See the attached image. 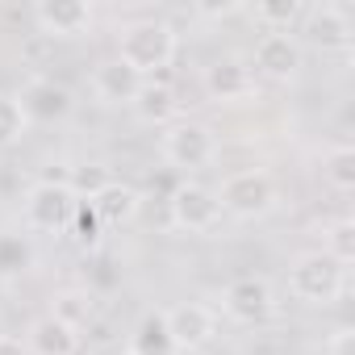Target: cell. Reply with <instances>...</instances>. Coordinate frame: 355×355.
Returning a JSON list of instances; mask_svg holds the SVG:
<instances>
[{
	"label": "cell",
	"mask_w": 355,
	"mask_h": 355,
	"mask_svg": "<svg viewBox=\"0 0 355 355\" xmlns=\"http://www.w3.org/2000/svg\"><path fill=\"white\" fill-rule=\"evenodd\" d=\"M175 51H180V34L171 30V21H163V17H138V21L121 26L113 59H121L134 76L155 80V71L171 67Z\"/></svg>",
	"instance_id": "1"
},
{
	"label": "cell",
	"mask_w": 355,
	"mask_h": 355,
	"mask_svg": "<svg viewBox=\"0 0 355 355\" xmlns=\"http://www.w3.org/2000/svg\"><path fill=\"white\" fill-rule=\"evenodd\" d=\"M214 197H218L222 214H230V218H239V222H259V218H268V214L280 205V189H276V180H272L263 167L230 171Z\"/></svg>",
	"instance_id": "2"
},
{
	"label": "cell",
	"mask_w": 355,
	"mask_h": 355,
	"mask_svg": "<svg viewBox=\"0 0 355 355\" xmlns=\"http://www.w3.org/2000/svg\"><path fill=\"white\" fill-rule=\"evenodd\" d=\"M347 288V268L322 251H305L288 263V293L305 305H334Z\"/></svg>",
	"instance_id": "3"
},
{
	"label": "cell",
	"mask_w": 355,
	"mask_h": 355,
	"mask_svg": "<svg viewBox=\"0 0 355 355\" xmlns=\"http://www.w3.org/2000/svg\"><path fill=\"white\" fill-rule=\"evenodd\" d=\"M159 146H163V159H167L171 167H180V171L209 167V163L218 159V150H222V146H218L214 125L193 121V117H175L171 125H163Z\"/></svg>",
	"instance_id": "4"
},
{
	"label": "cell",
	"mask_w": 355,
	"mask_h": 355,
	"mask_svg": "<svg viewBox=\"0 0 355 355\" xmlns=\"http://www.w3.org/2000/svg\"><path fill=\"white\" fill-rule=\"evenodd\" d=\"M222 313L239 326H263L276 313V288L263 276H239L222 293Z\"/></svg>",
	"instance_id": "5"
},
{
	"label": "cell",
	"mask_w": 355,
	"mask_h": 355,
	"mask_svg": "<svg viewBox=\"0 0 355 355\" xmlns=\"http://www.w3.org/2000/svg\"><path fill=\"white\" fill-rule=\"evenodd\" d=\"M301 34L309 46H318L322 55H343L351 51V38H355V26H351V13L343 5H330V0H322V5H309L301 13Z\"/></svg>",
	"instance_id": "6"
},
{
	"label": "cell",
	"mask_w": 355,
	"mask_h": 355,
	"mask_svg": "<svg viewBox=\"0 0 355 355\" xmlns=\"http://www.w3.org/2000/svg\"><path fill=\"white\" fill-rule=\"evenodd\" d=\"M167 214H171V226L175 230H189V234H209L222 222V205H218L214 189H205L197 180H184L180 189L171 193Z\"/></svg>",
	"instance_id": "7"
},
{
	"label": "cell",
	"mask_w": 355,
	"mask_h": 355,
	"mask_svg": "<svg viewBox=\"0 0 355 355\" xmlns=\"http://www.w3.org/2000/svg\"><path fill=\"white\" fill-rule=\"evenodd\" d=\"M17 105H21V113H26L30 125H59V121L71 117L76 96H71L67 84L46 80V76H34V80L17 92Z\"/></svg>",
	"instance_id": "8"
},
{
	"label": "cell",
	"mask_w": 355,
	"mask_h": 355,
	"mask_svg": "<svg viewBox=\"0 0 355 355\" xmlns=\"http://www.w3.org/2000/svg\"><path fill=\"white\" fill-rule=\"evenodd\" d=\"M163 318H167V334H171V343H175V355L201 351V347H209L214 334H218V313H214L209 305H201V301L171 305V309H163Z\"/></svg>",
	"instance_id": "9"
},
{
	"label": "cell",
	"mask_w": 355,
	"mask_h": 355,
	"mask_svg": "<svg viewBox=\"0 0 355 355\" xmlns=\"http://www.w3.org/2000/svg\"><path fill=\"white\" fill-rule=\"evenodd\" d=\"M26 226L30 230H38V234H59V230H67V222H71V209H76V197H71V189L67 184H46V180H38L30 193H26Z\"/></svg>",
	"instance_id": "10"
},
{
	"label": "cell",
	"mask_w": 355,
	"mask_h": 355,
	"mask_svg": "<svg viewBox=\"0 0 355 355\" xmlns=\"http://www.w3.org/2000/svg\"><path fill=\"white\" fill-rule=\"evenodd\" d=\"M305 67V46L297 34H263L255 42V71L272 84H288L297 80Z\"/></svg>",
	"instance_id": "11"
},
{
	"label": "cell",
	"mask_w": 355,
	"mask_h": 355,
	"mask_svg": "<svg viewBox=\"0 0 355 355\" xmlns=\"http://www.w3.org/2000/svg\"><path fill=\"white\" fill-rule=\"evenodd\" d=\"M30 13H34V26L51 38H84L96 26L88 0H38Z\"/></svg>",
	"instance_id": "12"
},
{
	"label": "cell",
	"mask_w": 355,
	"mask_h": 355,
	"mask_svg": "<svg viewBox=\"0 0 355 355\" xmlns=\"http://www.w3.org/2000/svg\"><path fill=\"white\" fill-rule=\"evenodd\" d=\"M205 92L218 105H239L255 92V76L239 55H226V59H214L205 67Z\"/></svg>",
	"instance_id": "13"
},
{
	"label": "cell",
	"mask_w": 355,
	"mask_h": 355,
	"mask_svg": "<svg viewBox=\"0 0 355 355\" xmlns=\"http://www.w3.org/2000/svg\"><path fill=\"white\" fill-rule=\"evenodd\" d=\"M142 88V76H134L121 59H101L92 67V96L101 105H134Z\"/></svg>",
	"instance_id": "14"
},
{
	"label": "cell",
	"mask_w": 355,
	"mask_h": 355,
	"mask_svg": "<svg viewBox=\"0 0 355 355\" xmlns=\"http://www.w3.org/2000/svg\"><path fill=\"white\" fill-rule=\"evenodd\" d=\"M130 109H134V117L142 125H171L180 117V101H175V88L167 80H142Z\"/></svg>",
	"instance_id": "15"
},
{
	"label": "cell",
	"mask_w": 355,
	"mask_h": 355,
	"mask_svg": "<svg viewBox=\"0 0 355 355\" xmlns=\"http://www.w3.org/2000/svg\"><path fill=\"white\" fill-rule=\"evenodd\" d=\"M26 351L30 355H80V330L63 326L59 318H38L26 334Z\"/></svg>",
	"instance_id": "16"
},
{
	"label": "cell",
	"mask_w": 355,
	"mask_h": 355,
	"mask_svg": "<svg viewBox=\"0 0 355 355\" xmlns=\"http://www.w3.org/2000/svg\"><path fill=\"white\" fill-rule=\"evenodd\" d=\"M92 209L101 214L105 230H109V226H130V222L138 218V209H142V193L130 189V184H121V180H113V184H105V189L92 197Z\"/></svg>",
	"instance_id": "17"
},
{
	"label": "cell",
	"mask_w": 355,
	"mask_h": 355,
	"mask_svg": "<svg viewBox=\"0 0 355 355\" xmlns=\"http://www.w3.org/2000/svg\"><path fill=\"white\" fill-rule=\"evenodd\" d=\"M125 351H130V355H175V343H171V334H167L163 309H146V313L138 318V326H134Z\"/></svg>",
	"instance_id": "18"
},
{
	"label": "cell",
	"mask_w": 355,
	"mask_h": 355,
	"mask_svg": "<svg viewBox=\"0 0 355 355\" xmlns=\"http://www.w3.org/2000/svg\"><path fill=\"white\" fill-rule=\"evenodd\" d=\"M51 318H59L63 326L80 330L96 318V293L92 288H59L51 297Z\"/></svg>",
	"instance_id": "19"
},
{
	"label": "cell",
	"mask_w": 355,
	"mask_h": 355,
	"mask_svg": "<svg viewBox=\"0 0 355 355\" xmlns=\"http://www.w3.org/2000/svg\"><path fill=\"white\" fill-rule=\"evenodd\" d=\"M67 234H71V243H76L80 251H101V243H105V222H101V214L92 209V201H76L71 222H67Z\"/></svg>",
	"instance_id": "20"
},
{
	"label": "cell",
	"mask_w": 355,
	"mask_h": 355,
	"mask_svg": "<svg viewBox=\"0 0 355 355\" xmlns=\"http://www.w3.org/2000/svg\"><path fill=\"white\" fill-rule=\"evenodd\" d=\"M301 13H305L301 0H259V5L251 9L255 26H263L268 34H288L301 21Z\"/></svg>",
	"instance_id": "21"
},
{
	"label": "cell",
	"mask_w": 355,
	"mask_h": 355,
	"mask_svg": "<svg viewBox=\"0 0 355 355\" xmlns=\"http://www.w3.org/2000/svg\"><path fill=\"white\" fill-rule=\"evenodd\" d=\"M34 268V247L26 234H13V230H0V280H13V276H26Z\"/></svg>",
	"instance_id": "22"
},
{
	"label": "cell",
	"mask_w": 355,
	"mask_h": 355,
	"mask_svg": "<svg viewBox=\"0 0 355 355\" xmlns=\"http://www.w3.org/2000/svg\"><path fill=\"white\" fill-rule=\"evenodd\" d=\"M322 255H330L338 268L355 263V222L351 218H338L322 230Z\"/></svg>",
	"instance_id": "23"
},
{
	"label": "cell",
	"mask_w": 355,
	"mask_h": 355,
	"mask_svg": "<svg viewBox=\"0 0 355 355\" xmlns=\"http://www.w3.org/2000/svg\"><path fill=\"white\" fill-rule=\"evenodd\" d=\"M322 175L330 180V189L351 193V189H355V150H351L347 142L330 146V150L322 155Z\"/></svg>",
	"instance_id": "24"
},
{
	"label": "cell",
	"mask_w": 355,
	"mask_h": 355,
	"mask_svg": "<svg viewBox=\"0 0 355 355\" xmlns=\"http://www.w3.org/2000/svg\"><path fill=\"white\" fill-rule=\"evenodd\" d=\"M105 184H113V175H109V167H101V163L71 167V175H67V189H71V197H76V201H92Z\"/></svg>",
	"instance_id": "25"
},
{
	"label": "cell",
	"mask_w": 355,
	"mask_h": 355,
	"mask_svg": "<svg viewBox=\"0 0 355 355\" xmlns=\"http://www.w3.org/2000/svg\"><path fill=\"white\" fill-rule=\"evenodd\" d=\"M26 130H30V121H26L21 105H17V96H9V92H0V150H9V146H17V142L26 138Z\"/></svg>",
	"instance_id": "26"
},
{
	"label": "cell",
	"mask_w": 355,
	"mask_h": 355,
	"mask_svg": "<svg viewBox=\"0 0 355 355\" xmlns=\"http://www.w3.org/2000/svg\"><path fill=\"white\" fill-rule=\"evenodd\" d=\"M326 355H355V326H334L326 338Z\"/></svg>",
	"instance_id": "27"
},
{
	"label": "cell",
	"mask_w": 355,
	"mask_h": 355,
	"mask_svg": "<svg viewBox=\"0 0 355 355\" xmlns=\"http://www.w3.org/2000/svg\"><path fill=\"white\" fill-rule=\"evenodd\" d=\"M0 355H30V351H26L21 338H9V334H5V338H0Z\"/></svg>",
	"instance_id": "28"
},
{
	"label": "cell",
	"mask_w": 355,
	"mask_h": 355,
	"mask_svg": "<svg viewBox=\"0 0 355 355\" xmlns=\"http://www.w3.org/2000/svg\"><path fill=\"white\" fill-rule=\"evenodd\" d=\"M201 17H230V13H239V5H205V9H197Z\"/></svg>",
	"instance_id": "29"
},
{
	"label": "cell",
	"mask_w": 355,
	"mask_h": 355,
	"mask_svg": "<svg viewBox=\"0 0 355 355\" xmlns=\"http://www.w3.org/2000/svg\"><path fill=\"white\" fill-rule=\"evenodd\" d=\"M0 338H5V322H0Z\"/></svg>",
	"instance_id": "30"
},
{
	"label": "cell",
	"mask_w": 355,
	"mask_h": 355,
	"mask_svg": "<svg viewBox=\"0 0 355 355\" xmlns=\"http://www.w3.org/2000/svg\"><path fill=\"white\" fill-rule=\"evenodd\" d=\"M121 355H130V351H121Z\"/></svg>",
	"instance_id": "31"
}]
</instances>
